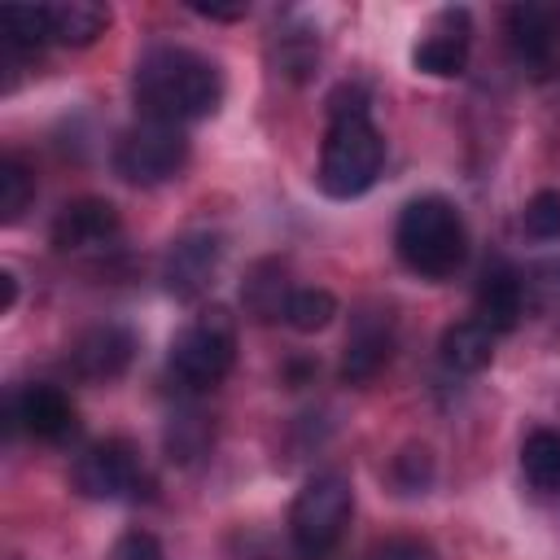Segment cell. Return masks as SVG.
Segmentation results:
<instances>
[{
	"mask_svg": "<svg viewBox=\"0 0 560 560\" xmlns=\"http://www.w3.org/2000/svg\"><path fill=\"white\" fill-rule=\"evenodd\" d=\"M48 22H52V39L66 48H88L105 35L109 26V4L101 0H61L48 4Z\"/></svg>",
	"mask_w": 560,
	"mask_h": 560,
	"instance_id": "16",
	"label": "cell"
},
{
	"mask_svg": "<svg viewBox=\"0 0 560 560\" xmlns=\"http://www.w3.org/2000/svg\"><path fill=\"white\" fill-rule=\"evenodd\" d=\"M241 298H245V311H249L254 319H284V306H289V298H293V289H289V280H284V267H280L276 258L258 262L254 276L245 280Z\"/></svg>",
	"mask_w": 560,
	"mask_h": 560,
	"instance_id": "18",
	"label": "cell"
},
{
	"mask_svg": "<svg viewBox=\"0 0 560 560\" xmlns=\"http://www.w3.org/2000/svg\"><path fill=\"white\" fill-rule=\"evenodd\" d=\"M166 446H171V459H179V464L197 459V455L210 446L206 420H201V416H179V420L171 424V433H166Z\"/></svg>",
	"mask_w": 560,
	"mask_h": 560,
	"instance_id": "26",
	"label": "cell"
},
{
	"mask_svg": "<svg viewBox=\"0 0 560 560\" xmlns=\"http://www.w3.org/2000/svg\"><path fill=\"white\" fill-rule=\"evenodd\" d=\"M350 512H354V490L341 472H315L293 508H289V538L302 556H324L337 547V538L346 534L350 525Z\"/></svg>",
	"mask_w": 560,
	"mask_h": 560,
	"instance_id": "5",
	"label": "cell"
},
{
	"mask_svg": "<svg viewBox=\"0 0 560 560\" xmlns=\"http://www.w3.org/2000/svg\"><path fill=\"white\" fill-rule=\"evenodd\" d=\"M521 228H525V236H534V241H560V192H556V188L534 192V197L525 201Z\"/></svg>",
	"mask_w": 560,
	"mask_h": 560,
	"instance_id": "24",
	"label": "cell"
},
{
	"mask_svg": "<svg viewBox=\"0 0 560 560\" xmlns=\"http://www.w3.org/2000/svg\"><path fill=\"white\" fill-rule=\"evenodd\" d=\"M122 219L105 197H74L52 219V249L57 254H101L118 241Z\"/></svg>",
	"mask_w": 560,
	"mask_h": 560,
	"instance_id": "8",
	"label": "cell"
},
{
	"mask_svg": "<svg viewBox=\"0 0 560 560\" xmlns=\"http://www.w3.org/2000/svg\"><path fill=\"white\" fill-rule=\"evenodd\" d=\"M332 315H337V298L328 289H293L284 306V324L293 332H319L332 324Z\"/></svg>",
	"mask_w": 560,
	"mask_h": 560,
	"instance_id": "22",
	"label": "cell"
},
{
	"mask_svg": "<svg viewBox=\"0 0 560 560\" xmlns=\"http://www.w3.org/2000/svg\"><path fill=\"white\" fill-rule=\"evenodd\" d=\"M4 26V44L9 48H39L52 39V22H48V4H9L0 13Z\"/></svg>",
	"mask_w": 560,
	"mask_h": 560,
	"instance_id": "20",
	"label": "cell"
},
{
	"mask_svg": "<svg viewBox=\"0 0 560 560\" xmlns=\"http://www.w3.org/2000/svg\"><path fill=\"white\" fill-rule=\"evenodd\" d=\"M31 201H35V179H31L26 162L13 158V153L0 158V223L4 228L18 223L31 210Z\"/></svg>",
	"mask_w": 560,
	"mask_h": 560,
	"instance_id": "21",
	"label": "cell"
},
{
	"mask_svg": "<svg viewBox=\"0 0 560 560\" xmlns=\"http://www.w3.org/2000/svg\"><path fill=\"white\" fill-rule=\"evenodd\" d=\"M0 289H4L0 311H13V302H18V276H13V271H0Z\"/></svg>",
	"mask_w": 560,
	"mask_h": 560,
	"instance_id": "30",
	"label": "cell"
},
{
	"mask_svg": "<svg viewBox=\"0 0 560 560\" xmlns=\"http://www.w3.org/2000/svg\"><path fill=\"white\" fill-rule=\"evenodd\" d=\"M197 18H210V22H241L249 9L245 4H188Z\"/></svg>",
	"mask_w": 560,
	"mask_h": 560,
	"instance_id": "29",
	"label": "cell"
},
{
	"mask_svg": "<svg viewBox=\"0 0 560 560\" xmlns=\"http://www.w3.org/2000/svg\"><path fill=\"white\" fill-rule=\"evenodd\" d=\"M13 424H22L26 433L44 438V442H61L74 433V402L57 389V385H26L13 394L9 402Z\"/></svg>",
	"mask_w": 560,
	"mask_h": 560,
	"instance_id": "13",
	"label": "cell"
},
{
	"mask_svg": "<svg viewBox=\"0 0 560 560\" xmlns=\"http://www.w3.org/2000/svg\"><path fill=\"white\" fill-rule=\"evenodd\" d=\"M394 249L402 258L407 271H416L420 280H446L459 271L464 254H468V228L464 214L455 210V201L429 192L402 206L398 228H394Z\"/></svg>",
	"mask_w": 560,
	"mask_h": 560,
	"instance_id": "2",
	"label": "cell"
},
{
	"mask_svg": "<svg viewBox=\"0 0 560 560\" xmlns=\"http://www.w3.org/2000/svg\"><path fill=\"white\" fill-rule=\"evenodd\" d=\"M376 560H429V542H420V538H385L376 547Z\"/></svg>",
	"mask_w": 560,
	"mask_h": 560,
	"instance_id": "28",
	"label": "cell"
},
{
	"mask_svg": "<svg viewBox=\"0 0 560 560\" xmlns=\"http://www.w3.org/2000/svg\"><path fill=\"white\" fill-rule=\"evenodd\" d=\"M389 477H394V486H398L402 494H420V490L433 481V455H429V446H402V451L394 455Z\"/></svg>",
	"mask_w": 560,
	"mask_h": 560,
	"instance_id": "25",
	"label": "cell"
},
{
	"mask_svg": "<svg viewBox=\"0 0 560 560\" xmlns=\"http://www.w3.org/2000/svg\"><path fill=\"white\" fill-rule=\"evenodd\" d=\"M389 350H394V319H389V311H359L354 328L346 337V350H341V381L346 385L372 381L389 363Z\"/></svg>",
	"mask_w": 560,
	"mask_h": 560,
	"instance_id": "12",
	"label": "cell"
},
{
	"mask_svg": "<svg viewBox=\"0 0 560 560\" xmlns=\"http://www.w3.org/2000/svg\"><path fill=\"white\" fill-rule=\"evenodd\" d=\"M315 61H319V44H315V35H311V31H289V35H280L276 70H280L284 79L302 83V79L315 70Z\"/></svg>",
	"mask_w": 560,
	"mask_h": 560,
	"instance_id": "23",
	"label": "cell"
},
{
	"mask_svg": "<svg viewBox=\"0 0 560 560\" xmlns=\"http://www.w3.org/2000/svg\"><path fill=\"white\" fill-rule=\"evenodd\" d=\"M140 486V455L127 438L92 442L74 464V490L83 499H127Z\"/></svg>",
	"mask_w": 560,
	"mask_h": 560,
	"instance_id": "7",
	"label": "cell"
},
{
	"mask_svg": "<svg viewBox=\"0 0 560 560\" xmlns=\"http://www.w3.org/2000/svg\"><path fill=\"white\" fill-rule=\"evenodd\" d=\"M521 468L534 490H560V433L534 429L521 446Z\"/></svg>",
	"mask_w": 560,
	"mask_h": 560,
	"instance_id": "19",
	"label": "cell"
},
{
	"mask_svg": "<svg viewBox=\"0 0 560 560\" xmlns=\"http://www.w3.org/2000/svg\"><path fill=\"white\" fill-rule=\"evenodd\" d=\"M131 359H136V332L114 319L92 324L70 350V363L83 381H118L131 368Z\"/></svg>",
	"mask_w": 560,
	"mask_h": 560,
	"instance_id": "11",
	"label": "cell"
},
{
	"mask_svg": "<svg viewBox=\"0 0 560 560\" xmlns=\"http://www.w3.org/2000/svg\"><path fill=\"white\" fill-rule=\"evenodd\" d=\"M131 92H136L140 118L184 127V122H201V118L219 114L223 70L210 57L192 52V48L158 44L136 61Z\"/></svg>",
	"mask_w": 560,
	"mask_h": 560,
	"instance_id": "1",
	"label": "cell"
},
{
	"mask_svg": "<svg viewBox=\"0 0 560 560\" xmlns=\"http://www.w3.org/2000/svg\"><path fill=\"white\" fill-rule=\"evenodd\" d=\"M468 44H472V22H468V9H442L424 39L411 48V66L420 74H433V79H451L468 66Z\"/></svg>",
	"mask_w": 560,
	"mask_h": 560,
	"instance_id": "10",
	"label": "cell"
},
{
	"mask_svg": "<svg viewBox=\"0 0 560 560\" xmlns=\"http://www.w3.org/2000/svg\"><path fill=\"white\" fill-rule=\"evenodd\" d=\"M438 354H442V363L451 372H481L494 359V332L486 324H477V319H459V324H451L442 332Z\"/></svg>",
	"mask_w": 560,
	"mask_h": 560,
	"instance_id": "17",
	"label": "cell"
},
{
	"mask_svg": "<svg viewBox=\"0 0 560 560\" xmlns=\"http://www.w3.org/2000/svg\"><path fill=\"white\" fill-rule=\"evenodd\" d=\"M381 162H385V140L368 114H328V136L315 171V184L324 197L332 201L363 197L376 184Z\"/></svg>",
	"mask_w": 560,
	"mask_h": 560,
	"instance_id": "3",
	"label": "cell"
},
{
	"mask_svg": "<svg viewBox=\"0 0 560 560\" xmlns=\"http://www.w3.org/2000/svg\"><path fill=\"white\" fill-rule=\"evenodd\" d=\"M477 324H486L490 332H512L521 324V311H525V284H521V271L512 262H490L481 271V284H477Z\"/></svg>",
	"mask_w": 560,
	"mask_h": 560,
	"instance_id": "14",
	"label": "cell"
},
{
	"mask_svg": "<svg viewBox=\"0 0 560 560\" xmlns=\"http://www.w3.org/2000/svg\"><path fill=\"white\" fill-rule=\"evenodd\" d=\"M184 166H188V136H184V127H171V122L140 118L114 144V171L140 188L166 184Z\"/></svg>",
	"mask_w": 560,
	"mask_h": 560,
	"instance_id": "6",
	"label": "cell"
},
{
	"mask_svg": "<svg viewBox=\"0 0 560 560\" xmlns=\"http://www.w3.org/2000/svg\"><path fill=\"white\" fill-rule=\"evenodd\" d=\"M109 560H162V542L149 529H127L109 547Z\"/></svg>",
	"mask_w": 560,
	"mask_h": 560,
	"instance_id": "27",
	"label": "cell"
},
{
	"mask_svg": "<svg viewBox=\"0 0 560 560\" xmlns=\"http://www.w3.org/2000/svg\"><path fill=\"white\" fill-rule=\"evenodd\" d=\"M219 258H223V241L214 232H188V236H179L166 249V262H162L166 293L179 298V302L201 298L210 289L214 271H219Z\"/></svg>",
	"mask_w": 560,
	"mask_h": 560,
	"instance_id": "9",
	"label": "cell"
},
{
	"mask_svg": "<svg viewBox=\"0 0 560 560\" xmlns=\"http://www.w3.org/2000/svg\"><path fill=\"white\" fill-rule=\"evenodd\" d=\"M232 363H236V319L228 306H210L192 324H184L166 354L175 385H184L188 394L219 385L232 372Z\"/></svg>",
	"mask_w": 560,
	"mask_h": 560,
	"instance_id": "4",
	"label": "cell"
},
{
	"mask_svg": "<svg viewBox=\"0 0 560 560\" xmlns=\"http://www.w3.org/2000/svg\"><path fill=\"white\" fill-rule=\"evenodd\" d=\"M508 35H512L516 61L547 66V57L556 48V13L538 9V4H516V9H508Z\"/></svg>",
	"mask_w": 560,
	"mask_h": 560,
	"instance_id": "15",
	"label": "cell"
}]
</instances>
